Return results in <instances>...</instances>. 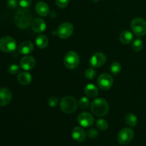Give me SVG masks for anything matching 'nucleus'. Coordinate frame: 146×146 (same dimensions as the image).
Returning a JSON list of instances; mask_svg holds the SVG:
<instances>
[{
    "label": "nucleus",
    "instance_id": "f257e3e1",
    "mask_svg": "<svg viewBox=\"0 0 146 146\" xmlns=\"http://www.w3.org/2000/svg\"><path fill=\"white\" fill-rule=\"evenodd\" d=\"M14 21L17 27L21 29H25L31 25L33 21L32 14L27 9H20L16 12Z\"/></svg>",
    "mask_w": 146,
    "mask_h": 146
},
{
    "label": "nucleus",
    "instance_id": "f03ea898",
    "mask_svg": "<svg viewBox=\"0 0 146 146\" xmlns=\"http://www.w3.org/2000/svg\"><path fill=\"white\" fill-rule=\"evenodd\" d=\"M91 109L94 115L101 117L104 116L108 113L109 106L105 99L98 98L92 101L91 105Z\"/></svg>",
    "mask_w": 146,
    "mask_h": 146
},
{
    "label": "nucleus",
    "instance_id": "7ed1b4c3",
    "mask_svg": "<svg viewBox=\"0 0 146 146\" xmlns=\"http://www.w3.org/2000/svg\"><path fill=\"white\" fill-rule=\"evenodd\" d=\"M78 107L76 100L72 96H67L64 97L60 101V108L64 113L67 114L73 113Z\"/></svg>",
    "mask_w": 146,
    "mask_h": 146
},
{
    "label": "nucleus",
    "instance_id": "20e7f679",
    "mask_svg": "<svg viewBox=\"0 0 146 146\" xmlns=\"http://www.w3.org/2000/svg\"><path fill=\"white\" fill-rule=\"evenodd\" d=\"M131 29L137 36H143L146 34V21L142 18H135L131 24Z\"/></svg>",
    "mask_w": 146,
    "mask_h": 146
},
{
    "label": "nucleus",
    "instance_id": "39448f33",
    "mask_svg": "<svg viewBox=\"0 0 146 146\" xmlns=\"http://www.w3.org/2000/svg\"><path fill=\"white\" fill-rule=\"evenodd\" d=\"M80 58L78 54L75 51H68L66 53L64 58V64L67 68L74 69L78 66Z\"/></svg>",
    "mask_w": 146,
    "mask_h": 146
},
{
    "label": "nucleus",
    "instance_id": "423d86ee",
    "mask_svg": "<svg viewBox=\"0 0 146 146\" xmlns=\"http://www.w3.org/2000/svg\"><path fill=\"white\" fill-rule=\"evenodd\" d=\"M134 137V131L131 128H125L118 132L117 141L121 145H127L131 142Z\"/></svg>",
    "mask_w": 146,
    "mask_h": 146
},
{
    "label": "nucleus",
    "instance_id": "0eeeda50",
    "mask_svg": "<svg viewBox=\"0 0 146 146\" xmlns=\"http://www.w3.org/2000/svg\"><path fill=\"white\" fill-rule=\"evenodd\" d=\"M17 48V42L10 36H4L0 38V50L3 52L10 53Z\"/></svg>",
    "mask_w": 146,
    "mask_h": 146
},
{
    "label": "nucleus",
    "instance_id": "6e6552de",
    "mask_svg": "<svg viewBox=\"0 0 146 146\" xmlns=\"http://www.w3.org/2000/svg\"><path fill=\"white\" fill-rule=\"evenodd\" d=\"M98 87L104 91L109 90L113 84V77L108 73H103L98 76L97 79Z\"/></svg>",
    "mask_w": 146,
    "mask_h": 146
},
{
    "label": "nucleus",
    "instance_id": "1a4fd4ad",
    "mask_svg": "<svg viewBox=\"0 0 146 146\" xmlns=\"http://www.w3.org/2000/svg\"><path fill=\"white\" fill-rule=\"evenodd\" d=\"M74 26L69 22H64L58 27L57 34L58 37L62 39H66L72 35L74 32Z\"/></svg>",
    "mask_w": 146,
    "mask_h": 146
},
{
    "label": "nucleus",
    "instance_id": "9d476101",
    "mask_svg": "<svg viewBox=\"0 0 146 146\" xmlns=\"http://www.w3.org/2000/svg\"><path fill=\"white\" fill-rule=\"evenodd\" d=\"M77 121L81 126L88 128L94 124V118L90 113L82 112L78 115Z\"/></svg>",
    "mask_w": 146,
    "mask_h": 146
},
{
    "label": "nucleus",
    "instance_id": "9b49d317",
    "mask_svg": "<svg viewBox=\"0 0 146 146\" xmlns=\"http://www.w3.org/2000/svg\"><path fill=\"white\" fill-rule=\"evenodd\" d=\"M106 61V56L101 52H97L94 54L90 58V65L93 68H99L105 64Z\"/></svg>",
    "mask_w": 146,
    "mask_h": 146
},
{
    "label": "nucleus",
    "instance_id": "f8f14e48",
    "mask_svg": "<svg viewBox=\"0 0 146 146\" xmlns=\"http://www.w3.org/2000/svg\"><path fill=\"white\" fill-rule=\"evenodd\" d=\"M35 58L31 56H25L20 61V67L25 71H30L35 66Z\"/></svg>",
    "mask_w": 146,
    "mask_h": 146
},
{
    "label": "nucleus",
    "instance_id": "ddd939ff",
    "mask_svg": "<svg viewBox=\"0 0 146 146\" xmlns=\"http://www.w3.org/2000/svg\"><path fill=\"white\" fill-rule=\"evenodd\" d=\"M12 94L9 89L7 88H0V106L8 105L11 101Z\"/></svg>",
    "mask_w": 146,
    "mask_h": 146
},
{
    "label": "nucleus",
    "instance_id": "4468645a",
    "mask_svg": "<svg viewBox=\"0 0 146 146\" xmlns=\"http://www.w3.org/2000/svg\"><path fill=\"white\" fill-rule=\"evenodd\" d=\"M34 49V44L30 41H24V42H22L19 46L18 48V51L19 52V54H22V55H28V54L33 52Z\"/></svg>",
    "mask_w": 146,
    "mask_h": 146
},
{
    "label": "nucleus",
    "instance_id": "2eb2a0df",
    "mask_svg": "<svg viewBox=\"0 0 146 146\" xmlns=\"http://www.w3.org/2000/svg\"><path fill=\"white\" fill-rule=\"evenodd\" d=\"M71 135H72V138L76 141L81 143L85 141L86 137V133L85 131L81 127L76 126L73 129Z\"/></svg>",
    "mask_w": 146,
    "mask_h": 146
},
{
    "label": "nucleus",
    "instance_id": "dca6fc26",
    "mask_svg": "<svg viewBox=\"0 0 146 146\" xmlns=\"http://www.w3.org/2000/svg\"><path fill=\"white\" fill-rule=\"evenodd\" d=\"M31 29L36 33H42L46 29V24L41 19H36L31 23Z\"/></svg>",
    "mask_w": 146,
    "mask_h": 146
},
{
    "label": "nucleus",
    "instance_id": "f3484780",
    "mask_svg": "<svg viewBox=\"0 0 146 146\" xmlns=\"http://www.w3.org/2000/svg\"><path fill=\"white\" fill-rule=\"evenodd\" d=\"M35 10L37 14L41 17H46L49 13V7L46 3L44 1H38L35 6Z\"/></svg>",
    "mask_w": 146,
    "mask_h": 146
},
{
    "label": "nucleus",
    "instance_id": "a211bd4d",
    "mask_svg": "<svg viewBox=\"0 0 146 146\" xmlns=\"http://www.w3.org/2000/svg\"><path fill=\"white\" fill-rule=\"evenodd\" d=\"M85 94L89 98H95L98 96V88L93 84H88L84 88Z\"/></svg>",
    "mask_w": 146,
    "mask_h": 146
},
{
    "label": "nucleus",
    "instance_id": "6ab92c4d",
    "mask_svg": "<svg viewBox=\"0 0 146 146\" xmlns=\"http://www.w3.org/2000/svg\"><path fill=\"white\" fill-rule=\"evenodd\" d=\"M119 38L122 44L128 45L132 42L133 39V35L131 31H123L120 34Z\"/></svg>",
    "mask_w": 146,
    "mask_h": 146
},
{
    "label": "nucleus",
    "instance_id": "aec40b11",
    "mask_svg": "<svg viewBox=\"0 0 146 146\" xmlns=\"http://www.w3.org/2000/svg\"><path fill=\"white\" fill-rule=\"evenodd\" d=\"M17 80L21 85H28L31 82L32 77L29 73L21 72L19 74L18 76H17Z\"/></svg>",
    "mask_w": 146,
    "mask_h": 146
},
{
    "label": "nucleus",
    "instance_id": "412c9836",
    "mask_svg": "<svg viewBox=\"0 0 146 146\" xmlns=\"http://www.w3.org/2000/svg\"><path fill=\"white\" fill-rule=\"evenodd\" d=\"M125 122L128 126L134 127L136 126L137 123H138V118H137L136 115H135L133 113H128L125 117Z\"/></svg>",
    "mask_w": 146,
    "mask_h": 146
},
{
    "label": "nucleus",
    "instance_id": "4be33fe9",
    "mask_svg": "<svg viewBox=\"0 0 146 146\" xmlns=\"http://www.w3.org/2000/svg\"><path fill=\"white\" fill-rule=\"evenodd\" d=\"M48 43V38L45 35H39L36 38V44L39 48H44Z\"/></svg>",
    "mask_w": 146,
    "mask_h": 146
},
{
    "label": "nucleus",
    "instance_id": "5701e85b",
    "mask_svg": "<svg viewBox=\"0 0 146 146\" xmlns=\"http://www.w3.org/2000/svg\"><path fill=\"white\" fill-rule=\"evenodd\" d=\"M143 48V41L140 38H135L132 44V48L134 51H140Z\"/></svg>",
    "mask_w": 146,
    "mask_h": 146
},
{
    "label": "nucleus",
    "instance_id": "b1692460",
    "mask_svg": "<svg viewBox=\"0 0 146 146\" xmlns=\"http://www.w3.org/2000/svg\"><path fill=\"white\" fill-rule=\"evenodd\" d=\"M96 125L97 128L101 131H106L108 128V123L103 118L97 120Z\"/></svg>",
    "mask_w": 146,
    "mask_h": 146
},
{
    "label": "nucleus",
    "instance_id": "393cba45",
    "mask_svg": "<svg viewBox=\"0 0 146 146\" xmlns=\"http://www.w3.org/2000/svg\"><path fill=\"white\" fill-rule=\"evenodd\" d=\"M121 71V65L120 63L115 61V62L112 63L111 65V72L112 73L113 75L117 76L118 74H120Z\"/></svg>",
    "mask_w": 146,
    "mask_h": 146
},
{
    "label": "nucleus",
    "instance_id": "a878e982",
    "mask_svg": "<svg viewBox=\"0 0 146 146\" xmlns=\"http://www.w3.org/2000/svg\"><path fill=\"white\" fill-rule=\"evenodd\" d=\"M89 99L87 97H81L78 102V106L81 109H86L89 106Z\"/></svg>",
    "mask_w": 146,
    "mask_h": 146
},
{
    "label": "nucleus",
    "instance_id": "bb28decb",
    "mask_svg": "<svg viewBox=\"0 0 146 146\" xmlns=\"http://www.w3.org/2000/svg\"><path fill=\"white\" fill-rule=\"evenodd\" d=\"M85 76L88 79H94L96 76V72L94 68H88L85 71Z\"/></svg>",
    "mask_w": 146,
    "mask_h": 146
},
{
    "label": "nucleus",
    "instance_id": "cd10ccee",
    "mask_svg": "<svg viewBox=\"0 0 146 146\" xmlns=\"http://www.w3.org/2000/svg\"><path fill=\"white\" fill-rule=\"evenodd\" d=\"M20 67L17 64H11L9 66L8 68V71L9 74H13V75H16L18 73H19Z\"/></svg>",
    "mask_w": 146,
    "mask_h": 146
},
{
    "label": "nucleus",
    "instance_id": "c85d7f7f",
    "mask_svg": "<svg viewBox=\"0 0 146 146\" xmlns=\"http://www.w3.org/2000/svg\"><path fill=\"white\" fill-rule=\"evenodd\" d=\"M58 98H56V96H51V98H49V99L48 101V106L51 107V108H54L58 104Z\"/></svg>",
    "mask_w": 146,
    "mask_h": 146
},
{
    "label": "nucleus",
    "instance_id": "c756f323",
    "mask_svg": "<svg viewBox=\"0 0 146 146\" xmlns=\"http://www.w3.org/2000/svg\"><path fill=\"white\" fill-rule=\"evenodd\" d=\"M69 0H56V4L59 8H65L68 6Z\"/></svg>",
    "mask_w": 146,
    "mask_h": 146
},
{
    "label": "nucleus",
    "instance_id": "7c9ffc66",
    "mask_svg": "<svg viewBox=\"0 0 146 146\" xmlns=\"http://www.w3.org/2000/svg\"><path fill=\"white\" fill-rule=\"evenodd\" d=\"M88 138H92V139H94V138H97L98 135V132L97 130H96L95 128H91V129L88 130Z\"/></svg>",
    "mask_w": 146,
    "mask_h": 146
},
{
    "label": "nucleus",
    "instance_id": "2f4dec72",
    "mask_svg": "<svg viewBox=\"0 0 146 146\" xmlns=\"http://www.w3.org/2000/svg\"><path fill=\"white\" fill-rule=\"evenodd\" d=\"M19 5L21 8L27 9L31 4V0H19Z\"/></svg>",
    "mask_w": 146,
    "mask_h": 146
},
{
    "label": "nucleus",
    "instance_id": "473e14b6",
    "mask_svg": "<svg viewBox=\"0 0 146 146\" xmlns=\"http://www.w3.org/2000/svg\"><path fill=\"white\" fill-rule=\"evenodd\" d=\"M18 1L17 0H8L7 1V7L10 9H14L17 7Z\"/></svg>",
    "mask_w": 146,
    "mask_h": 146
}]
</instances>
